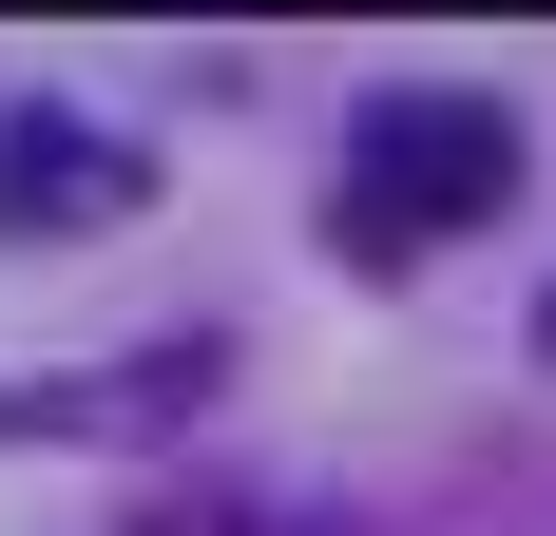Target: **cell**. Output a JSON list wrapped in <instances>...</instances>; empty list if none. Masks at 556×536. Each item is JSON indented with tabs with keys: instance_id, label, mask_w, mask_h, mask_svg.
Here are the masks:
<instances>
[{
	"instance_id": "1",
	"label": "cell",
	"mask_w": 556,
	"mask_h": 536,
	"mask_svg": "<svg viewBox=\"0 0 556 536\" xmlns=\"http://www.w3.org/2000/svg\"><path fill=\"white\" fill-rule=\"evenodd\" d=\"M345 250L403 268V250H442V230L518 212V115L500 97H460V77H365L345 97Z\"/></svg>"
},
{
	"instance_id": "2",
	"label": "cell",
	"mask_w": 556,
	"mask_h": 536,
	"mask_svg": "<svg viewBox=\"0 0 556 536\" xmlns=\"http://www.w3.org/2000/svg\"><path fill=\"white\" fill-rule=\"evenodd\" d=\"M135 192H154L135 135H97V115H58V97L0 115V230H115Z\"/></svg>"
},
{
	"instance_id": "3",
	"label": "cell",
	"mask_w": 556,
	"mask_h": 536,
	"mask_svg": "<svg viewBox=\"0 0 556 536\" xmlns=\"http://www.w3.org/2000/svg\"><path fill=\"white\" fill-rule=\"evenodd\" d=\"M250 536H384V518H250Z\"/></svg>"
}]
</instances>
